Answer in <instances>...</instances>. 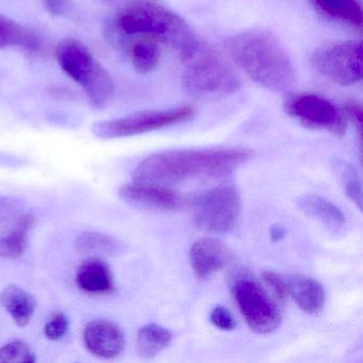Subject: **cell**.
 Listing matches in <instances>:
<instances>
[{
    "mask_svg": "<svg viewBox=\"0 0 363 363\" xmlns=\"http://www.w3.org/2000/svg\"><path fill=\"white\" fill-rule=\"evenodd\" d=\"M252 157L245 148L169 150L144 159L133 172V180L174 184L197 178H223Z\"/></svg>",
    "mask_w": 363,
    "mask_h": 363,
    "instance_id": "cell-1",
    "label": "cell"
},
{
    "mask_svg": "<svg viewBox=\"0 0 363 363\" xmlns=\"http://www.w3.org/2000/svg\"><path fill=\"white\" fill-rule=\"evenodd\" d=\"M226 48L238 67L259 86L273 92H286L294 86L292 60L271 33L246 31L229 38Z\"/></svg>",
    "mask_w": 363,
    "mask_h": 363,
    "instance_id": "cell-2",
    "label": "cell"
},
{
    "mask_svg": "<svg viewBox=\"0 0 363 363\" xmlns=\"http://www.w3.org/2000/svg\"><path fill=\"white\" fill-rule=\"evenodd\" d=\"M116 28L130 40H148L173 48L184 56L199 40L180 16L162 6L137 3L123 9L116 18Z\"/></svg>",
    "mask_w": 363,
    "mask_h": 363,
    "instance_id": "cell-3",
    "label": "cell"
},
{
    "mask_svg": "<svg viewBox=\"0 0 363 363\" xmlns=\"http://www.w3.org/2000/svg\"><path fill=\"white\" fill-rule=\"evenodd\" d=\"M180 58L186 65L184 88L194 96H223L237 92L241 86V82L230 65L206 44L197 41Z\"/></svg>",
    "mask_w": 363,
    "mask_h": 363,
    "instance_id": "cell-4",
    "label": "cell"
},
{
    "mask_svg": "<svg viewBox=\"0 0 363 363\" xmlns=\"http://www.w3.org/2000/svg\"><path fill=\"white\" fill-rule=\"evenodd\" d=\"M240 213L241 199L233 186L210 189L192 203L194 224L206 233H229L237 225Z\"/></svg>",
    "mask_w": 363,
    "mask_h": 363,
    "instance_id": "cell-5",
    "label": "cell"
},
{
    "mask_svg": "<svg viewBox=\"0 0 363 363\" xmlns=\"http://www.w3.org/2000/svg\"><path fill=\"white\" fill-rule=\"evenodd\" d=\"M195 113L194 108L189 106L163 111L137 112L124 118L95 123L92 131L94 135L103 140L133 137L182 124L192 120Z\"/></svg>",
    "mask_w": 363,
    "mask_h": 363,
    "instance_id": "cell-6",
    "label": "cell"
},
{
    "mask_svg": "<svg viewBox=\"0 0 363 363\" xmlns=\"http://www.w3.org/2000/svg\"><path fill=\"white\" fill-rule=\"evenodd\" d=\"M233 295L248 327L259 335L279 328L281 315L276 303L254 280L240 278L233 284Z\"/></svg>",
    "mask_w": 363,
    "mask_h": 363,
    "instance_id": "cell-7",
    "label": "cell"
},
{
    "mask_svg": "<svg viewBox=\"0 0 363 363\" xmlns=\"http://www.w3.org/2000/svg\"><path fill=\"white\" fill-rule=\"evenodd\" d=\"M314 67L340 86H352L362 79L363 48L360 42L325 46L312 57Z\"/></svg>",
    "mask_w": 363,
    "mask_h": 363,
    "instance_id": "cell-8",
    "label": "cell"
},
{
    "mask_svg": "<svg viewBox=\"0 0 363 363\" xmlns=\"http://www.w3.org/2000/svg\"><path fill=\"white\" fill-rule=\"evenodd\" d=\"M284 110L308 128L326 130L337 137L345 133L344 114L324 97L315 94L291 95L284 101Z\"/></svg>",
    "mask_w": 363,
    "mask_h": 363,
    "instance_id": "cell-9",
    "label": "cell"
},
{
    "mask_svg": "<svg viewBox=\"0 0 363 363\" xmlns=\"http://www.w3.org/2000/svg\"><path fill=\"white\" fill-rule=\"evenodd\" d=\"M123 201L135 207L158 211H175L184 206V199L175 191L162 184L135 182L120 190Z\"/></svg>",
    "mask_w": 363,
    "mask_h": 363,
    "instance_id": "cell-10",
    "label": "cell"
},
{
    "mask_svg": "<svg viewBox=\"0 0 363 363\" xmlns=\"http://www.w3.org/2000/svg\"><path fill=\"white\" fill-rule=\"evenodd\" d=\"M56 58L62 71L82 89L91 82L103 65L93 57L82 42L65 39L56 48Z\"/></svg>",
    "mask_w": 363,
    "mask_h": 363,
    "instance_id": "cell-11",
    "label": "cell"
},
{
    "mask_svg": "<svg viewBox=\"0 0 363 363\" xmlns=\"http://www.w3.org/2000/svg\"><path fill=\"white\" fill-rule=\"evenodd\" d=\"M84 345L93 356L113 359L120 356L126 346L123 329L111 320H94L84 330Z\"/></svg>",
    "mask_w": 363,
    "mask_h": 363,
    "instance_id": "cell-12",
    "label": "cell"
},
{
    "mask_svg": "<svg viewBox=\"0 0 363 363\" xmlns=\"http://www.w3.org/2000/svg\"><path fill=\"white\" fill-rule=\"evenodd\" d=\"M190 262L199 279L208 278L224 269L231 260L233 252L220 240L203 238L197 240L190 250Z\"/></svg>",
    "mask_w": 363,
    "mask_h": 363,
    "instance_id": "cell-13",
    "label": "cell"
},
{
    "mask_svg": "<svg viewBox=\"0 0 363 363\" xmlns=\"http://www.w3.org/2000/svg\"><path fill=\"white\" fill-rule=\"evenodd\" d=\"M33 214H18L0 233V258L18 259L24 255L28 245V235L35 226Z\"/></svg>",
    "mask_w": 363,
    "mask_h": 363,
    "instance_id": "cell-14",
    "label": "cell"
},
{
    "mask_svg": "<svg viewBox=\"0 0 363 363\" xmlns=\"http://www.w3.org/2000/svg\"><path fill=\"white\" fill-rule=\"evenodd\" d=\"M297 206L306 216L320 223L330 233H340L345 228V214L324 197L316 194L303 195L297 201Z\"/></svg>",
    "mask_w": 363,
    "mask_h": 363,
    "instance_id": "cell-15",
    "label": "cell"
},
{
    "mask_svg": "<svg viewBox=\"0 0 363 363\" xmlns=\"http://www.w3.org/2000/svg\"><path fill=\"white\" fill-rule=\"evenodd\" d=\"M76 284L90 294H110L114 290L111 269L99 258L88 259L79 265L76 272Z\"/></svg>",
    "mask_w": 363,
    "mask_h": 363,
    "instance_id": "cell-16",
    "label": "cell"
},
{
    "mask_svg": "<svg viewBox=\"0 0 363 363\" xmlns=\"http://www.w3.org/2000/svg\"><path fill=\"white\" fill-rule=\"evenodd\" d=\"M289 294L305 313L318 314L325 306V290L322 284L307 276L295 275L288 280Z\"/></svg>",
    "mask_w": 363,
    "mask_h": 363,
    "instance_id": "cell-17",
    "label": "cell"
},
{
    "mask_svg": "<svg viewBox=\"0 0 363 363\" xmlns=\"http://www.w3.org/2000/svg\"><path fill=\"white\" fill-rule=\"evenodd\" d=\"M0 303L20 327L30 323L37 308L33 295L16 284H9L0 292Z\"/></svg>",
    "mask_w": 363,
    "mask_h": 363,
    "instance_id": "cell-18",
    "label": "cell"
},
{
    "mask_svg": "<svg viewBox=\"0 0 363 363\" xmlns=\"http://www.w3.org/2000/svg\"><path fill=\"white\" fill-rule=\"evenodd\" d=\"M173 333L157 324H147L138 331L137 352L143 358H154L171 344Z\"/></svg>",
    "mask_w": 363,
    "mask_h": 363,
    "instance_id": "cell-19",
    "label": "cell"
},
{
    "mask_svg": "<svg viewBox=\"0 0 363 363\" xmlns=\"http://www.w3.org/2000/svg\"><path fill=\"white\" fill-rule=\"evenodd\" d=\"M39 45V39L33 30L0 14V50L20 46L35 50Z\"/></svg>",
    "mask_w": 363,
    "mask_h": 363,
    "instance_id": "cell-20",
    "label": "cell"
},
{
    "mask_svg": "<svg viewBox=\"0 0 363 363\" xmlns=\"http://www.w3.org/2000/svg\"><path fill=\"white\" fill-rule=\"evenodd\" d=\"M316 7L333 20L362 28L363 14L358 0H313Z\"/></svg>",
    "mask_w": 363,
    "mask_h": 363,
    "instance_id": "cell-21",
    "label": "cell"
},
{
    "mask_svg": "<svg viewBox=\"0 0 363 363\" xmlns=\"http://www.w3.org/2000/svg\"><path fill=\"white\" fill-rule=\"evenodd\" d=\"M162 48V46L148 40H130L128 56L133 69L140 74L154 71L160 61Z\"/></svg>",
    "mask_w": 363,
    "mask_h": 363,
    "instance_id": "cell-22",
    "label": "cell"
},
{
    "mask_svg": "<svg viewBox=\"0 0 363 363\" xmlns=\"http://www.w3.org/2000/svg\"><path fill=\"white\" fill-rule=\"evenodd\" d=\"M75 247L82 254L112 255L120 250L116 239L96 231L82 233L76 240Z\"/></svg>",
    "mask_w": 363,
    "mask_h": 363,
    "instance_id": "cell-23",
    "label": "cell"
},
{
    "mask_svg": "<svg viewBox=\"0 0 363 363\" xmlns=\"http://www.w3.org/2000/svg\"><path fill=\"white\" fill-rule=\"evenodd\" d=\"M335 167L344 192L352 203H356L359 209H362V188L356 169L345 162L335 163Z\"/></svg>",
    "mask_w": 363,
    "mask_h": 363,
    "instance_id": "cell-24",
    "label": "cell"
},
{
    "mask_svg": "<svg viewBox=\"0 0 363 363\" xmlns=\"http://www.w3.org/2000/svg\"><path fill=\"white\" fill-rule=\"evenodd\" d=\"M35 354L23 341H12L0 347V363H33Z\"/></svg>",
    "mask_w": 363,
    "mask_h": 363,
    "instance_id": "cell-25",
    "label": "cell"
},
{
    "mask_svg": "<svg viewBox=\"0 0 363 363\" xmlns=\"http://www.w3.org/2000/svg\"><path fill=\"white\" fill-rule=\"evenodd\" d=\"M69 318L65 313L60 311L54 312L52 315L48 318L44 327V333H45L48 339L59 340L65 337L69 329Z\"/></svg>",
    "mask_w": 363,
    "mask_h": 363,
    "instance_id": "cell-26",
    "label": "cell"
},
{
    "mask_svg": "<svg viewBox=\"0 0 363 363\" xmlns=\"http://www.w3.org/2000/svg\"><path fill=\"white\" fill-rule=\"evenodd\" d=\"M262 278L280 301H286L289 298L290 294H289L288 281L281 276L274 272L265 271L262 273Z\"/></svg>",
    "mask_w": 363,
    "mask_h": 363,
    "instance_id": "cell-27",
    "label": "cell"
},
{
    "mask_svg": "<svg viewBox=\"0 0 363 363\" xmlns=\"http://www.w3.org/2000/svg\"><path fill=\"white\" fill-rule=\"evenodd\" d=\"M210 320L214 326L220 330H233L235 327V320L230 312L222 306H218L210 313Z\"/></svg>",
    "mask_w": 363,
    "mask_h": 363,
    "instance_id": "cell-28",
    "label": "cell"
},
{
    "mask_svg": "<svg viewBox=\"0 0 363 363\" xmlns=\"http://www.w3.org/2000/svg\"><path fill=\"white\" fill-rule=\"evenodd\" d=\"M22 203L18 199L9 196H0V223L7 222L20 214Z\"/></svg>",
    "mask_w": 363,
    "mask_h": 363,
    "instance_id": "cell-29",
    "label": "cell"
},
{
    "mask_svg": "<svg viewBox=\"0 0 363 363\" xmlns=\"http://www.w3.org/2000/svg\"><path fill=\"white\" fill-rule=\"evenodd\" d=\"M344 112H345L348 118L354 123V125H356L361 135V131H362L363 113L360 105L354 103V101H350V103L344 106Z\"/></svg>",
    "mask_w": 363,
    "mask_h": 363,
    "instance_id": "cell-30",
    "label": "cell"
},
{
    "mask_svg": "<svg viewBox=\"0 0 363 363\" xmlns=\"http://www.w3.org/2000/svg\"><path fill=\"white\" fill-rule=\"evenodd\" d=\"M69 0H43L44 6L46 10L50 12L52 16H59L62 13Z\"/></svg>",
    "mask_w": 363,
    "mask_h": 363,
    "instance_id": "cell-31",
    "label": "cell"
},
{
    "mask_svg": "<svg viewBox=\"0 0 363 363\" xmlns=\"http://www.w3.org/2000/svg\"><path fill=\"white\" fill-rule=\"evenodd\" d=\"M286 229L281 225H275L271 228V239L273 242H279L286 237Z\"/></svg>",
    "mask_w": 363,
    "mask_h": 363,
    "instance_id": "cell-32",
    "label": "cell"
}]
</instances>
